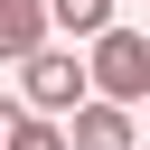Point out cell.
<instances>
[{
	"instance_id": "6da1fadb",
	"label": "cell",
	"mask_w": 150,
	"mask_h": 150,
	"mask_svg": "<svg viewBox=\"0 0 150 150\" xmlns=\"http://www.w3.org/2000/svg\"><path fill=\"white\" fill-rule=\"evenodd\" d=\"M84 94H103V103H141V94H150V38L122 28V19H103V28L84 38Z\"/></svg>"
},
{
	"instance_id": "7a4b0ae2",
	"label": "cell",
	"mask_w": 150,
	"mask_h": 150,
	"mask_svg": "<svg viewBox=\"0 0 150 150\" xmlns=\"http://www.w3.org/2000/svg\"><path fill=\"white\" fill-rule=\"evenodd\" d=\"M75 103H84V56L38 38V47L19 56V112H56V122H66Z\"/></svg>"
},
{
	"instance_id": "3957f363",
	"label": "cell",
	"mask_w": 150,
	"mask_h": 150,
	"mask_svg": "<svg viewBox=\"0 0 150 150\" xmlns=\"http://www.w3.org/2000/svg\"><path fill=\"white\" fill-rule=\"evenodd\" d=\"M66 150H141V131H131V103H103V94H84V103L66 112Z\"/></svg>"
},
{
	"instance_id": "277c9868",
	"label": "cell",
	"mask_w": 150,
	"mask_h": 150,
	"mask_svg": "<svg viewBox=\"0 0 150 150\" xmlns=\"http://www.w3.org/2000/svg\"><path fill=\"white\" fill-rule=\"evenodd\" d=\"M38 38H47V9L38 0H0V66H19Z\"/></svg>"
},
{
	"instance_id": "5b68a950",
	"label": "cell",
	"mask_w": 150,
	"mask_h": 150,
	"mask_svg": "<svg viewBox=\"0 0 150 150\" xmlns=\"http://www.w3.org/2000/svg\"><path fill=\"white\" fill-rule=\"evenodd\" d=\"M0 150H66V122H56V112H9Z\"/></svg>"
},
{
	"instance_id": "8992f818",
	"label": "cell",
	"mask_w": 150,
	"mask_h": 150,
	"mask_svg": "<svg viewBox=\"0 0 150 150\" xmlns=\"http://www.w3.org/2000/svg\"><path fill=\"white\" fill-rule=\"evenodd\" d=\"M47 9V28H66V38H94L103 19H112V0H38Z\"/></svg>"
},
{
	"instance_id": "52a82bcc",
	"label": "cell",
	"mask_w": 150,
	"mask_h": 150,
	"mask_svg": "<svg viewBox=\"0 0 150 150\" xmlns=\"http://www.w3.org/2000/svg\"><path fill=\"white\" fill-rule=\"evenodd\" d=\"M9 112H19V103H0V131H9Z\"/></svg>"
}]
</instances>
